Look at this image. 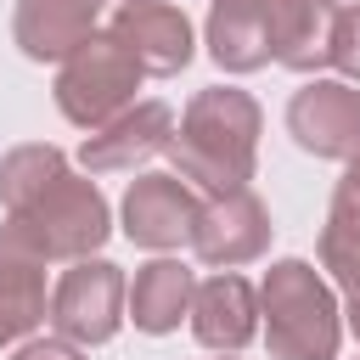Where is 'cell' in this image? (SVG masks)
<instances>
[{
    "label": "cell",
    "mask_w": 360,
    "mask_h": 360,
    "mask_svg": "<svg viewBox=\"0 0 360 360\" xmlns=\"http://www.w3.org/2000/svg\"><path fill=\"white\" fill-rule=\"evenodd\" d=\"M259 129H264V112L248 90L208 84L186 101L180 124H174V141H169V163L202 197L248 191L253 163H259Z\"/></svg>",
    "instance_id": "6da1fadb"
},
{
    "label": "cell",
    "mask_w": 360,
    "mask_h": 360,
    "mask_svg": "<svg viewBox=\"0 0 360 360\" xmlns=\"http://www.w3.org/2000/svg\"><path fill=\"white\" fill-rule=\"evenodd\" d=\"M259 326L270 360H338L343 304L309 259H276L259 281Z\"/></svg>",
    "instance_id": "7a4b0ae2"
},
{
    "label": "cell",
    "mask_w": 360,
    "mask_h": 360,
    "mask_svg": "<svg viewBox=\"0 0 360 360\" xmlns=\"http://www.w3.org/2000/svg\"><path fill=\"white\" fill-rule=\"evenodd\" d=\"M6 231H17L45 264L62 259V264H79V259H96L101 242L112 236V208L101 197L96 180L84 174H62L56 186H45L22 214H6Z\"/></svg>",
    "instance_id": "3957f363"
},
{
    "label": "cell",
    "mask_w": 360,
    "mask_h": 360,
    "mask_svg": "<svg viewBox=\"0 0 360 360\" xmlns=\"http://www.w3.org/2000/svg\"><path fill=\"white\" fill-rule=\"evenodd\" d=\"M146 68L124 51V39L112 28H96L62 68H56V112L79 129H101L107 118H118L124 107H135V90H141Z\"/></svg>",
    "instance_id": "277c9868"
},
{
    "label": "cell",
    "mask_w": 360,
    "mask_h": 360,
    "mask_svg": "<svg viewBox=\"0 0 360 360\" xmlns=\"http://www.w3.org/2000/svg\"><path fill=\"white\" fill-rule=\"evenodd\" d=\"M51 332L79 343V349H96V343H112L118 326L129 321V281L112 259H79L62 270L56 292H51Z\"/></svg>",
    "instance_id": "5b68a950"
},
{
    "label": "cell",
    "mask_w": 360,
    "mask_h": 360,
    "mask_svg": "<svg viewBox=\"0 0 360 360\" xmlns=\"http://www.w3.org/2000/svg\"><path fill=\"white\" fill-rule=\"evenodd\" d=\"M202 214V191H191L174 169H158V174H135L124 202H118V219H124V236L135 248H152V253H169L180 242H191V225Z\"/></svg>",
    "instance_id": "8992f818"
},
{
    "label": "cell",
    "mask_w": 360,
    "mask_h": 360,
    "mask_svg": "<svg viewBox=\"0 0 360 360\" xmlns=\"http://www.w3.org/2000/svg\"><path fill=\"white\" fill-rule=\"evenodd\" d=\"M287 135L309 158L349 163L360 152V84L349 79H309L287 101Z\"/></svg>",
    "instance_id": "52a82bcc"
},
{
    "label": "cell",
    "mask_w": 360,
    "mask_h": 360,
    "mask_svg": "<svg viewBox=\"0 0 360 360\" xmlns=\"http://www.w3.org/2000/svg\"><path fill=\"white\" fill-rule=\"evenodd\" d=\"M270 248V208L253 191H225V197H202V214L191 225V253L208 270H236L253 264Z\"/></svg>",
    "instance_id": "ba28073f"
},
{
    "label": "cell",
    "mask_w": 360,
    "mask_h": 360,
    "mask_svg": "<svg viewBox=\"0 0 360 360\" xmlns=\"http://www.w3.org/2000/svg\"><path fill=\"white\" fill-rule=\"evenodd\" d=\"M174 124L180 118H174L169 101H135V107H124L118 118H107L101 129L84 135L79 163H84V174H124L135 163H152L158 152H169Z\"/></svg>",
    "instance_id": "9c48e42d"
},
{
    "label": "cell",
    "mask_w": 360,
    "mask_h": 360,
    "mask_svg": "<svg viewBox=\"0 0 360 360\" xmlns=\"http://www.w3.org/2000/svg\"><path fill=\"white\" fill-rule=\"evenodd\" d=\"M107 28H112V34L124 39V51L146 68V79H174V73L191 62V51H197L186 11L169 6V0H129V6L112 11Z\"/></svg>",
    "instance_id": "30bf717a"
},
{
    "label": "cell",
    "mask_w": 360,
    "mask_h": 360,
    "mask_svg": "<svg viewBox=\"0 0 360 360\" xmlns=\"http://www.w3.org/2000/svg\"><path fill=\"white\" fill-rule=\"evenodd\" d=\"M259 332V287L236 270H214L208 281H197L191 298V338L214 354H236L248 349Z\"/></svg>",
    "instance_id": "8fae6325"
},
{
    "label": "cell",
    "mask_w": 360,
    "mask_h": 360,
    "mask_svg": "<svg viewBox=\"0 0 360 360\" xmlns=\"http://www.w3.org/2000/svg\"><path fill=\"white\" fill-rule=\"evenodd\" d=\"M107 0H17L11 11V39L28 62H68L96 28H101Z\"/></svg>",
    "instance_id": "7c38bea8"
},
{
    "label": "cell",
    "mask_w": 360,
    "mask_h": 360,
    "mask_svg": "<svg viewBox=\"0 0 360 360\" xmlns=\"http://www.w3.org/2000/svg\"><path fill=\"white\" fill-rule=\"evenodd\" d=\"M51 315V298H45V259L0 225V349L11 343H28V332Z\"/></svg>",
    "instance_id": "4fadbf2b"
},
{
    "label": "cell",
    "mask_w": 360,
    "mask_h": 360,
    "mask_svg": "<svg viewBox=\"0 0 360 360\" xmlns=\"http://www.w3.org/2000/svg\"><path fill=\"white\" fill-rule=\"evenodd\" d=\"M281 0H208V56L225 73H259L270 62V22Z\"/></svg>",
    "instance_id": "5bb4252c"
},
{
    "label": "cell",
    "mask_w": 360,
    "mask_h": 360,
    "mask_svg": "<svg viewBox=\"0 0 360 360\" xmlns=\"http://www.w3.org/2000/svg\"><path fill=\"white\" fill-rule=\"evenodd\" d=\"M332 22L338 0H281L270 22V62L315 79L321 68H332Z\"/></svg>",
    "instance_id": "9a60e30c"
},
{
    "label": "cell",
    "mask_w": 360,
    "mask_h": 360,
    "mask_svg": "<svg viewBox=\"0 0 360 360\" xmlns=\"http://www.w3.org/2000/svg\"><path fill=\"white\" fill-rule=\"evenodd\" d=\"M191 298H197V276L180 259H152L129 281V321H135V332L163 338L180 321H191Z\"/></svg>",
    "instance_id": "2e32d148"
},
{
    "label": "cell",
    "mask_w": 360,
    "mask_h": 360,
    "mask_svg": "<svg viewBox=\"0 0 360 360\" xmlns=\"http://www.w3.org/2000/svg\"><path fill=\"white\" fill-rule=\"evenodd\" d=\"M68 169H73V163H68V152H62V146H51V141L11 146V152L0 158V208H6V214H22V208H28L45 186H56Z\"/></svg>",
    "instance_id": "e0dca14e"
},
{
    "label": "cell",
    "mask_w": 360,
    "mask_h": 360,
    "mask_svg": "<svg viewBox=\"0 0 360 360\" xmlns=\"http://www.w3.org/2000/svg\"><path fill=\"white\" fill-rule=\"evenodd\" d=\"M332 253H360V152L343 163L332 208H326V231H321V259Z\"/></svg>",
    "instance_id": "ac0fdd59"
},
{
    "label": "cell",
    "mask_w": 360,
    "mask_h": 360,
    "mask_svg": "<svg viewBox=\"0 0 360 360\" xmlns=\"http://www.w3.org/2000/svg\"><path fill=\"white\" fill-rule=\"evenodd\" d=\"M332 68L360 84V6H338V22H332Z\"/></svg>",
    "instance_id": "d6986e66"
},
{
    "label": "cell",
    "mask_w": 360,
    "mask_h": 360,
    "mask_svg": "<svg viewBox=\"0 0 360 360\" xmlns=\"http://www.w3.org/2000/svg\"><path fill=\"white\" fill-rule=\"evenodd\" d=\"M321 270L338 281V304H343V326L354 332V343H360V253H332V259H321Z\"/></svg>",
    "instance_id": "ffe728a7"
},
{
    "label": "cell",
    "mask_w": 360,
    "mask_h": 360,
    "mask_svg": "<svg viewBox=\"0 0 360 360\" xmlns=\"http://www.w3.org/2000/svg\"><path fill=\"white\" fill-rule=\"evenodd\" d=\"M11 360H84V349L68 338H28V343H17Z\"/></svg>",
    "instance_id": "44dd1931"
},
{
    "label": "cell",
    "mask_w": 360,
    "mask_h": 360,
    "mask_svg": "<svg viewBox=\"0 0 360 360\" xmlns=\"http://www.w3.org/2000/svg\"><path fill=\"white\" fill-rule=\"evenodd\" d=\"M118 6H129V0H118Z\"/></svg>",
    "instance_id": "7402d4cb"
},
{
    "label": "cell",
    "mask_w": 360,
    "mask_h": 360,
    "mask_svg": "<svg viewBox=\"0 0 360 360\" xmlns=\"http://www.w3.org/2000/svg\"><path fill=\"white\" fill-rule=\"evenodd\" d=\"M219 360H231V354H219Z\"/></svg>",
    "instance_id": "603a6c76"
}]
</instances>
